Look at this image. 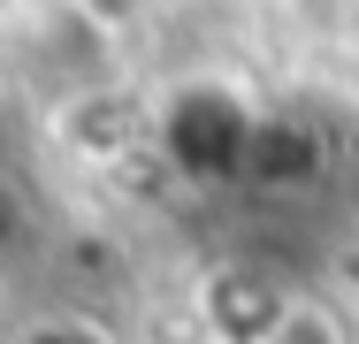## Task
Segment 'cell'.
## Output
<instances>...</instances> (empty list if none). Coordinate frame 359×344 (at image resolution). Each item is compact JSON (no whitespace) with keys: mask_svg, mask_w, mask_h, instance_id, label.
<instances>
[{"mask_svg":"<svg viewBox=\"0 0 359 344\" xmlns=\"http://www.w3.org/2000/svg\"><path fill=\"white\" fill-rule=\"evenodd\" d=\"M276 344H337V329H329L321 314H290V322H283V337H276Z\"/></svg>","mask_w":359,"mask_h":344,"instance_id":"cell-1","label":"cell"},{"mask_svg":"<svg viewBox=\"0 0 359 344\" xmlns=\"http://www.w3.org/2000/svg\"><path fill=\"white\" fill-rule=\"evenodd\" d=\"M15 237H23V214H15V199H8V192H0V253H8V245H15Z\"/></svg>","mask_w":359,"mask_h":344,"instance_id":"cell-2","label":"cell"}]
</instances>
